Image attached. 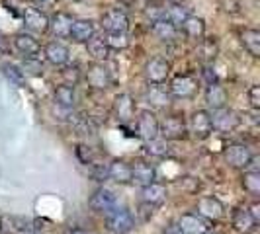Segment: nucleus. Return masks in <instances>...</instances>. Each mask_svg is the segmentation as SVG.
Masks as SVG:
<instances>
[{
	"label": "nucleus",
	"instance_id": "nucleus-22",
	"mask_svg": "<svg viewBox=\"0 0 260 234\" xmlns=\"http://www.w3.org/2000/svg\"><path fill=\"white\" fill-rule=\"evenodd\" d=\"M131 172H133V182L141 183V185H149L156 180V168L143 160L131 164Z\"/></svg>",
	"mask_w": 260,
	"mask_h": 234
},
{
	"label": "nucleus",
	"instance_id": "nucleus-43",
	"mask_svg": "<svg viewBox=\"0 0 260 234\" xmlns=\"http://www.w3.org/2000/svg\"><path fill=\"white\" fill-rule=\"evenodd\" d=\"M169 2H170V4H182L184 0H169Z\"/></svg>",
	"mask_w": 260,
	"mask_h": 234
},
{
	"label": "nucleus",
	"instance_id": "nucleus-27",
	"mask_svg": "<svg viewBox=\"0 0 260 234\" xmlns=\"http://www.w3.org/2000/svg\"><path fill=\"white\" fill-rule=\"evenodd\" d=\"M114 111L119 121H131L133 113H135V104L131 100L129 94H119L114 102Z\"/></svg>",
	"mask_w": 260,
	"mask_h": 234
},
{
	"label": "nucleus",
	"instance_id": "nucleus-3",
	"mask_svg": "<svg viewBox=\"0 0 260 234\" xmlns=\"http://www.w3.org/2000/svg\"><path fill=\"white\" fill-rule=\"evenodd\" d=\"M223 156H225V162H227L231 168H237V170L248 168L250 162H252V150H250L245 143L227 144L225 150H223Z\"/></svg>",
	"mask_w": 260,
	"mask_h": 234
},
{
	"label": "nucleus",
	"instance_id": "nucleus-32",
	"mask_svg": "<svg viewBox=\"0 0 260 234\" xmlns=\"http://www.w3.org/2000/svg\"><path fill=\"white\" fill-rule=\"evenodd\" d=\"M145 150L147 154L155 156V158H165L169 154V141H165L162 137H155L145 143Z\"/></svg>",
	"mask_w": 260,
	"mask_h": 234
},
{
	"label": "nucleus",
	"instance_id": "nucleus-5",
	"mask_svg": "<svg viewBox=\"0 0 260 234\" xmlns=\"http://www.w3.org/2000/svg\"><path fill=\"white\" fill-rule=\"evenodd\" d=\"M22 22H24V27L29 33L41 35V33L49 31V16L43 10L36 8V6H29L22 12Z\"/></svg>",
	"mask_w": 260,
	"mask_h": 234
},
{
	"label": "nucleus",
	"instance_id": "nucleus-40",
	"mask_svg": "<svg viewBox=\"0 0 260 234\" xmlns=\"http://www.w3.org/2000/svg\"><path fill=\"white\" fill-rule=\"evenodd\" d=\"M55 2H57V0H34L36 8H51Z\"/></svg>",
	"mask_w": 260,
	"mask_h": 234
},
{
	"label": "nucleus",
	"instance_id": "nucleus-15",
	"mask_svg": "<svg viewBox=\"0 0 260 234\" xmlns=\"http://www.w3.org/2000/svg\"><path fill=\"white\" fill-rule=\"evenodd\" d=\"M231 224H233V228L237 232L252 234L256 230L258 221L252 217V213L248 211V207H237L233 211V217H231Z\"/></svg>",
	"mask_w": 260,
	"mask_h": 234
},
{
	"label": "nucleus",
	"instance_id": "nucleus-47",
	"mask_svg": "<svg viewBox=\"0 0 260 234\" xmlns=\"http://www.w3.org/2000/svg\"><path fill=\"white\" fill-rule=\"evenodd\" d=\"M34 234H36V232H34Z\"/></svg>",
	"mask_w": 260,
	"mask_h": 234
},
{
	"label": "nucleus",
	"instance_id": "nucleus-11",
	"mask_svg": "<svg viewBox=\"0 0 260 234\" xmlns=\"http://www.w3.org/2000/svg\"><path fill=\"white\" fill-rule=\"evenodd\" d=\"M170 94L176 96V98H182V100H188V98H194L196 92H198V80L190 74H178L170 80Z\"/></svg>",
	"mask_w": 260,
	"mask_h": 234
},
{
	"label": "nucleus",
	"instance_id": "nucleus-1",
	"mask_svg": "<svg viewBox=\"0 0 260 234\" xmlns=\"http://www.w3.org/2000/svg\"><path fill=\"white\" fill-rule=\"evenodd\" d=\"M106 226L112 234H129L135 228V221L127 209L114 207L110 213H106Z\"/></svg>",
	"mask_w": 260,
	"mask_h": 234
},
{
	"label": "nucleus",
	"instance_id": "nucleus-14",
	"mask_svg": "<svg viewBox=\"0 0 260 234\" xmlns=\"http://www.w3.org/2000/svg\"><path fill=\"white\" fill-rule=\"evenodd\" d=\"M176 226L182 234H204L206 230H209V221L200 217L198 213H186L178 219Z\"/></svg>",
	"mask_w": 260,
	"mask_h": 234
},
{
	"label": "nucleus",
	"instance_id": "nucleus-4",
	"mask_svg": "<svg viewBox=\"0 0 260 234\" xmlns=\"http://www.w3.org/2000/svg\"><path fill=\"white\" fill-rule=\"evenodd\" d=\"M188 133V125L180 115H169L158 121V137L165 141H180Z\"/></svg>",
	"mask_w": 260,
	"mask_h": 234
},
{
	"label": "nucleus",
	"instance_id": "nucleus-2",
	"mask_svg": "<svg viewBox=\"0 0 260 234\" xmlns=\"http://www.w3.org/2000/svg\"><path fill=\"white\" fill-rule=\"evenodd\" d=\"M209 117H211V127L217 133H231L241 125V115L229 105L213 109V113H209Z\"/></svg>",
	"mask_w": 260,
	"mask_h": 234
},
{
	"label": "nucleus",
	"instance_id": "nucleus-36",
	"mask_svg": "<svg viewBox=\"0 0 260 234\" xmlns=\"http://www.w3.org/2000/svg\"><path fill=\"white\" fill-rule=\"evenodd\" d=\"M2 72L6 74L8 80H12L14 84H18V86H22V84H24V80H26V72H24L22 68H18L16 65H10V63L2 65Z\"/></svg>",
	"mask_w": 260,
	"mask_h": 234
},
{
	"label": "nucleus",
	"instance_id": "nucleus-37",
	"mask_svg": "<svg viewBox=\"0 0 260 234\" xmlns=\"http://www.w3.org/2000/svg\"><path fill=\"white\" fill-rule=\"evenodd\" d=\"M71 121H75V129L80 133V135H90L94 127H92V121L88 117L84 115H77V119H71Z\"/></svg>",
	"mask_w": 260,
	"mask_h": 234
},
{
	"label": "nucleus",
	"instance_id": "nucleus-42",
	"mask_svg": "<svg viewBox=\"0 0 260 234\" xmlns=\"http://www.w3.org/2000/svg\"><path fill=\"white\" fill-rule=\"evenodd\" d=\"M63 234H88L86 230H82V228H67Z\"/></svg>",
	"mask_w": 260,
	"mask_h": 234
},
{
	"label": "nucleus",
	"instance_id": "nucleus-39",
	"mask_svg": "<svg viewBox=\"0 0 260 234\" xmlns=\"http://www.w3.org/2000/svg\"><path fill=\"white\" fill-rule=\"evenodd\" d=\"M247 98H248V104H250L252 109H260V86L258 84H252V86L248 88Z\"/></svg>",
	"mask_w": 260,
	"mask_h": 234
},
{
	"label": "nucleus",
	"instance_id": "nucleus-46",
	"mask_svg": "<svg viewBox=\"0 0 260 234\" xmlns=\"http://www.w3.org/2000/svg\"><path fill=\"white\" fill-rule=\"evenodd\" d=\"M75 2H78V0H75Z\"/></svg>",
	"mask_w": 260,
	"mask_h": 234
},
{
	"label": "nucleus",
	"instance_id": "nucleus-26",
	"mask_svg": "<svg viewBox=\"0 0 260 234\" xmlns=\"http://www.w3.org/2000/svg\"><path fill=\"white\" fill-rule=\"evenodd\" d=\"M239 37H241V43H243V47L248 51V55L254 57V59H258L260 57V31L258 29H254V27H245Z\"/></svg>",
	"mask_w": 260,
	"mask_h": 234
},
{
	"label": "nucleus",
	"instance_id": "nucleus-35",
	"mask_svg": "<svg viewBox=\"0 0 260 234\" xmlns=\"http://www.w3.org/2000/svg\"><path fill=\"white\" fill-rule=\"evenodd\" d=\"M143 14L151 24H155L158 20H165V18H167V8L160 6V4H151V2H147L143 8Z\"/></svg>",
	"mask_w": 260,
	"mask_h": 234
},
{
	"label": "nucleus",
	"instance_id": "nucleus-24",
	"mask_svg": "<svg viewBox=\"0 0 260 234\" xmlns=\"http://www.w3.org/2000/svg\"><path fill=\"white\" fill-rule=\"evenodd\" d=\"M204 96H206V102L211 109H219L223 105H227V90L219 82H209Z\"/></svg>",
	"mask_w": 260,
	"mask_h": 234
},
{
	"label": "nucleus",
	"instance_id": "nucleus-7",
	"mask_svg": "<svg viewBox=\"0 0 260 234\" xmlns=\"http://www.w3.org/2000/svg\"><path fill=\"white\" fill-rule=\"evenodd\" d=\"M170 76V63L162 57H153L145 65V78L149 84H165Z\"/></svg>",
	"mask_w": 260,
	"mask_h": 234
},
{
	"label": "nucleus",
	"instance_id": "nucleus-6",
	"mask_svg": "<svg viewBox=\"0 0 260 234\" xmlns=\"http://www.w3.org/2000/svg\"><path fill=\"white\" fill-rule=\"evenodd\" d=\"M100 26H102L106 33H127L129 18L125 16V12H121L117 8H110V10H106L102 14Z\"/></svg>",
	"mask_w": 260,
	"mask_h": 234
},
{
	"label": "nucleus",
	"instance_id": "nucleus-10",
	"mask_svg": "<svg viewBox=\"0 0 260 234\" xmlns=\"http://www.w3.org/2000/svg\"><path fill=\"white\" fill-rule=\"evenodd\" d=\"M196 211L200 217H204L206 221H221L225 217V205L217 197H200Z\"/></svg>",
	"mask_w": 260,
	"mask_h": 234
},
{
	"label": "nucleus",
	"instance_id": "nucleus-8",
	"mask_svg": "<svg viewBox=\"0 0 260 234\" xmlns=\"http://www.w3.org/2000/svg\"><path fill=\"white\" fill-rule=\"evenodd\" d=\"M84 78H86V82H88L92 90H106L112 84V76H110L108 66L104 63H96V61L92 65H88Z\"/></svg>",
	"mask_w": 260,
	"mask_h": 234
},
{
	"label": "nucleus",
	"instance_id": "nucleus-25",
	"mask_svg": "<svg viewBox=\"0 0 260 234\" xmlns=\"http://www.w3.org/2000/svg\"><path fill=\"white\" fill-rule=\"evenodd\" d=\"M178 29H182L184 35H186L188 39H202L204 37V33H206V22H204V18L192 16V14H190Z\"/></svg>",
	"mask_w": 260,
	"mask_h": 234
},
{
	"label": "nucleus",
	"instance_id": "nucleus-16",
	"mask_svg": "<svg viewBox=\"0 0 260 234\" xmlns=\"http://www.w3.org/2000/svg\"><path fill=\"white\" fill-rule=\"evenodd\" d=\"M43 57L47 59V63H51L53 66H65L69 65L71 59V51L65 43L61 41H51L43 47Z\"/></svg>",
	"mask_w": 260,
	"mask_h": 234
},
{
	"label": "nucleus",
	"instance_id": "nucleus-30",
	"mask_svg": "<svg viewBox=\"0 0 260 234\" xmlns=\"http://www.w3.org/2000/svg\"><path fill=\"white\" fill-rule=\"evenodd\" d=\"M241 187L252 197H258L260 195V172L256 170H247L243 176H241Z\"/></svg>",
	"mask_w": 260,
	"mask_h": 234
},
{
	"label": "nucleus",
	"instance_id": "nucleus-12",
	"mask_svg": "<svg viewBox=\"0 0 260 234\" xmlns=\"http://www.w3.org/2000/svg\"><path fill=\"white\" fill-rule=\"evenodd\" d=\"M188 129H190V133L194 135L196 139H208L209 135L213 133L209 111H206V109H198V111H194L192 117H190V125H188Z\"/></svg>",
	"mask_w": 260,
	"mask_h": 234
},
{
	"label": "nucleus",
	"instance_id": "nucleus-44",
	"mask_svg": "<svg viewBox=\"0 0 260 234\" xmlns=\"http://www.w3.org/2000/svg\"><path fill=\"white\" fill-rule=\"evenodd\" d=\"M204 234H219V232H217V230H206Z\"/></svg>",
	"mask_w": 260,
	"mask_h": 234
},
{
	"label": "nucleus",
	"instance_id": "nucleus-20",
	"mask_svg": "<svg viewBox=\"0 0 260 234\" xmlns=\"http://www.w3.org/2000/svg\"><path fill=\"white\" fill-rule=\"evenodd\" d=\"M167 187L162 185V183L158 182H153L149 183V185H143V191H141V199H143L145 205H151V207H158V205H162L165 201H167Z\"/></svg>",
	"mask_w": 260,
	"mask_h": 234
},
{
	"label": "nucleus",
	"instance_id": "nucleus-41",
	"mask_svg": "<svg viewBox=\"0 0 260 234\" xmlns=\"http://www.w3.org/2000/svg\"><path fill=\"white\" fill-rule=\"evenodd\" d=\"M160 234H182V232H180V228H178L176 224H170V226H167Z\"/></svg>",
	"mask_w": 260,
	"mask_h": 234
},
{
	"label": "nucleus",
	"instance_id": "nucleus-18",
	"mask_svg": "<svg viewBox=\"0 0 260 234\" xmlns=\"http://www.w3.org/2000/svg\"><path fill=\"white\" fill-rule=\"evenodd\" d=\"M90 207L94 213H100V215H106V213H110L112 209L116 207V197L114 193L110 191V189H106V187H100V189H96L90 197Z\"/></svg>",
	"mask_w": 260,
	"mask_h": 234
},
{
	"label": "nucleus",
	"instance_id": "nucleus-19",
	"mask_svg": "<svg viewBox=\"0 0 260 234\" xmlns=\"http://www.w3.org/2000/svg\"><path fill=\"white\" fill-rule=\"evenodd\" d=\"M106 176H108L112 182L121 183V185L133 182L131 164L129 162H125V160H114V162L108 166V170H106Z\"/></svg>",
	"mask_w": 260,
	"mask_h": 234
},
{
	"label": "nucleus",
	"instance_id": "nucleus-45",
	"mask_svg": "<svg viewBox=\"0 0 260 234\" xmlns=\"http://www.w3.org/2000/svg\"><path fill=\"white\" fill-rule=\"evenodd\" d=\"M139 2H141V4H147V2H151V0H139Z\"/></svg>",
	"mask_w": 260,
	"mask_h": 234
},
{
	"label": "nucleus",
	"instance_id": "nucleus-34",
	"mask_svg": "<svg viewBox=\"0 0 260 234\" xmlns=\"http://www.w3.org/2000/svg\"><path fill=\"white\" fill-rule=\"evenodd\" d=\"M104 41L110 47V51H123L129 47V39L125 33H106Z\"/></svg>",
	"mask_w": 260,
	"mask_h": 234
},
{
	"label": "nucleus",
	"instance_id": "nucleus-38",
	"mask_svg": "<svg viewBox=\"0 0 260 234\" xmlns=\"http://www.w3.org/2000/svg\"><path fill=\"white\" fill-rule=\"evenodd\" d=\"M63 76L69 80V82H67L69 86H75L78 80H80V70H78L77 65H73V66L65 65V68H63Z\"/></svg>",
	"mask_w": 260,
	"mask_h": 234
},
{
	"label": "nucleus",
	"instance_id": "nucleus-21",
	"mask_svg": "<svg viewBox=\"0 0 260 234\" xmlns=\"http://www.w3.org/2000/svg\"><path fill=\"white\" fill-rule=\"evenodd\" d=\"M73 26V16L67 12H57L49 18V29L57 39H67Z\"/></svg>",
	"mask_w": 260,
	"mask_h": 234
},
{
	"label": "nucleus",
	"instance_id": "nucleus-17",
	"mask_svg": "<svg viewBox=\"0 0 260 234\" xmlns=\"http://www.w3.org/2000/svg\"><path fill=\"white\" fill-rule=\"evenodd\" d=\"M94 33H96V26H94L92 20L77 18V20H73L69 39H73L75 43H86V41H90L94 37Z\"/></svg>",
	"mask_w": 260,
	"mask_h": 234
},
{
	"label": "nucleus",
	"instance_id": "nucleus-31",
	"mask_svg": "<svg viewBox=\"0 0 260 234\" xmlns=\"http://www.w3.org/2000/svg\"><path fill=\"white\" fill-rule=\"evenodd\" d=\"M147 100H149V104L155 105V107H167L170 102V92L165 90L160 84H153L147 90Z\"/></svg>",
	"mask_w": 260,
	"mask_h": 234
},
{
	"label": "nucleus",
	"instance_id": "nucleus-23",
	"mask_svg": "<svg viewBox=\"0 0 260 234\" xmlns=\"http://www.w3.org/2000/svg\"><path fill=\"white\" fill-rule=\"evenodd\" d=\"M53 100H55L57 107L73 109L75 104H77V92H75V86H69V84L55 86V90H53Z\"/></svg>",
	"mask_w": 260,
	"mask_h": 234
},
{
	"label": "nucleus",
	"instance_id": "nucleus-33",
	"mask_svg": "<svg viewBox=\"0 0 260 234\" xmlns=\"http://www.w3.org/2000/svg\"><path fill=\"white\" fill-rule=\"evenodd\" d=\"M190 14H188V10L184 8L182 4H170L169 8H167V20H169L170 24H174L176 27L182 26V22Z\"/></svg>",
	"mask_w": 260,
	"mask_h": 234
},
{
	"label": "nucleus",
	"instance_id": "nucleus-29",
	"mask_svg": "<svg viewBox=\"0 0 260 234\" xmlns=\"http://www.w3.org/2000/svg\"><path fill=\"white\" fill-rule=\"evenodd\" d=\"M86 51H88V55H90L96 63L108 61V57H110V53H112L110 47L106 45L104 39H98V37H92L90 41H86Z\"/></svg>",
	"mask_w": 260,
	"mask_h": 234
},
{
	"label": "nucleus",
	"instance_id": "nucleus-28",
	"mask_svg": "<svg viewBox=\"0 0 260 234\" xmlns=\"http://www.w3.org/2000/svg\"><path fill=\"white\" fill-rule=\"evenodd\" d=\"M151 31L160 41H174L176 35H178V27L174 26V24H170L167 18L165 20H158L155 24H151Z\"/></svg>",
	"mask_w": 260,
	"mask_h": 234
},
{
	"label": "nucleus",
	"instance_id": "nucleus-13",
	"mask_svg": "<svg viewBox=\"0 0 260 234\" xmlns=\"http://www.w3.org/2000/svg\"><path fill=\"white\" fill-rule=\"evenodd\" d=\"M137 135L143 139L145 143L158 137V119L153 111L143 109L137 117Z\"/></svg>",
	"mask_w": 260,
	"mask_h": 234
},
{
	"label": "nucleus",
	"instance_id": "nucleus-9",
	"mask_svg": "<svg viewBox=\"0 0 260 234\" xmlns=\"http://www.w3.org/2000/svg\"><path fill=\"white\" fill-rule=\"evenodd\" d=\"M14 43V49L20 53L24 59H39V53H41V45L39 41L31 33L27 31H20L16 33L12 39Z\"/></svg>",
	"mask_w": 260,
	"mask_h": 234
}]
</instances>
